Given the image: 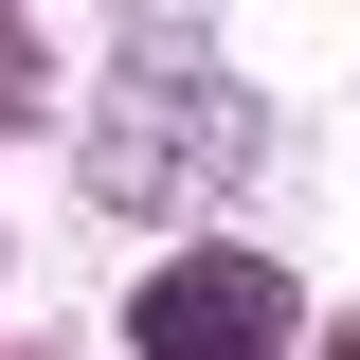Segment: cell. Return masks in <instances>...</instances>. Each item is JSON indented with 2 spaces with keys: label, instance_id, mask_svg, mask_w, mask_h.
Here are the masks:
<instances>
[{
  "label": "cell",
  "instance_id": "cell-1",
  "mask_svg": "<svg viewBox=\"0 0 360 360\" xmlns=\"http://www.w3.org/2000/svg\"><path fill=\"white\" fill-rule=\"evenodd\" d=\"M234 144H252V108H234L217 54L198 37H127V72H108V108H90V198H108V217H180Z\"/></svg>",
  "mask_w": 360,
  "mask_h": 360
},
{
  "label": "cell",
  "instance_id": "cell-2",
  "mask_svg": "<svg viewBox=\"0 0 360 360\" xmlns=\"http://www.w3.org/2000/svg\"><path fill=\"white\" fill-rule=\"evenodd\" d=\"M127 324H144V360H288L307 342V307H288L270 252H162Z\"/></svg>",
  "mask_w": 360,
  "mask_h": 360
},
{
  "label": "cell",
  "instance_id": "cell-3",
  "mask_svg": "<svg viewBox=\"0 0 360 360\" xmlns=\"http://www.w3.org/2000/svg\"><path fill=\"white\" fill-rule=\"evenodd\" d=\"M37 108V18H0V127Z\"/></svg>",
  "mask_w": 360,
  "mask_h": 360
},
{
  "label": "cell",
  "instance_id": "cell-4",
  "mask_svg": "<svg viewBox=\"0 0 360 360\" xmlns=\"http://www.w3.org/2000/svg\"><path fill=\"white\" fill-rule=\"evenodd\" d=\"M342 360H360V342H342Z\"/></svg>",
  "mask_w": 360,
  "mask_h": 360
}]
</instances>
